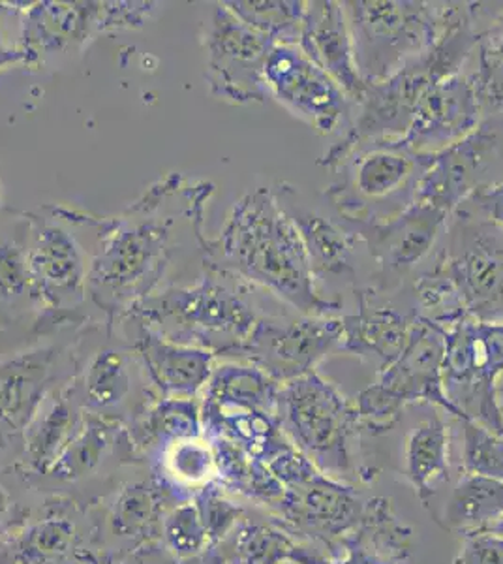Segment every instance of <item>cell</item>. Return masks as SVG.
<instances>
[{
  "mask_svg": "<svg viewBox=\"0 0 503 564\" xmlns=\"http://www.w3.org/2000/svg\"><path fill=\"white\" fill-rule=\"evenodd\" d=\"M170 475L177 481L201 489L218 476L217 459L210 444L201 438H190L173 444L166 449Z\"/></svg>",
  "mask_w": 503,
  "mask_h": 564,
  "instance_id": "40",
  "label": "cell"
},
{
  "mask_svg": "<svg viewBox=\"0 0 503 564\" xmlns=\"http://www.w3.org/2000/svg\"><path fill=\"white\" fill-rule=\"evenodd\" d=\"M478 47L479 2H452L446 31L433 47L387 79L364 84L350 129L321 154L318 166L335 170L346 154L363 143L404 138L423 95L441 79L464 70Z\"/></svg>",
  "mask_w": 503,
  "mask_h": 564,
  "instance_id": "3",
  "label": "cell"
},
{
  "mask_svg": "<svg viewBox=\"0 0 503 564\" xmlns=\"http://www.w3.org/2000/svg\"><path fill=\"white\" fill-rule=\"evenodd\" d=\"M31 295V268L25 245L0 239V300L13 303Z\"/></svg>",
  "mask_w": 503,
  "mask_h": 564,
  "instance_id": "42",
  "label": "cell"
},
{
  "mask_svg": "<svg viewBox=\"0 0 503 564\" xmlns=\"http://www.w3.org/2000/svg\"><path fill=\"white\" fill-rule=\"evenodd\" d=\"M281 384L267 372L249 361H226L215 367L209 384L205 386V403L276 414V399Z\"/></svg>",
  "mask_w": 503,
  "mask_h": 564,
  "instance_id": "27",
  "label": "cell"
},
{
  "mask_svg": "<svg viewBox=\"0 0 503 564\" xmlns=\"http://www.w3.org/2000/svg\"><path fill=\"white\" fill-rule=\"evenodd\" d=\"M452 564H503L502 536L489 531L462 536V544Z\"/></svg>",
  "mask_w": 503,
  "mask_h": 564,
  "instance_id": "45",
  "label": "cell"
},
{
  "mask_svg": "<svg viewBox=\"0 0 503 564\" xmlns=\"http://www.w3.org/2000/svg\"><path fill=\"white\" fill-rule=\"evenodd\" d=\"M447 220V213L419 202L385 223L351 220L372 263L370 292L380 297L401 294L433 260L446 234Z\"/></svg>",
  "mask_w": 503,
  "mask_h": 564,
  "instance_id": "15",
  "label": "cell"
},
{
  "mask_svg": "<svg viewBox=\"0 0 503 564\" xmlns=\"http://www.w3.org/2000/svg\"><path fill=\"white\" fill-rule=\"evenodd\" d=\"M364 505L367 500L351 484L318 470L308 480L284 489L273 507V521L294 539L324 544L329 555H335L363 520Z\"/></svg>",
  "mask_w": 503,
  "mask_h": 564,
  "instance_id": "19",
  "label": "cell"
},
{
  "mask_svg": "<svg viewBox=\"0 0 503 564\" xmlns=\"http://www.w3.org/2000/svg\"><path fill=\"white\" fill-rule=\"evenodd\" d=\"M178 564H231L230 553L228 550H223V544H212L205 550L204 553H199L196 557L185 558V561H178Z\"/></svg>",
  "mask_w": 503,
  "mask_h": 564,
  "instance_id": "49",
  "label": "cell"
},
{
  "mask_svg": "<svg viewBox=\"0 0 503 564\" xmlns=\"http://www.w3.org/2000/svg\"><path fill=\"white\" fill-rule=\"evenodd\" d=\"M276 417L282 433L294 448L335 480H363L357 465L361 425L356 404L324 379L318 371L281 384Z\"/></svg>",
  "mask_w": 503,
  "mask_h": 564,
  "instance_id": "5",
  "label": "cell"
},
{
  "mask_svg": "<svg viewBox=\"0 0 503 564\" xmlns=\"http://www.w3.org/2000/svg\"><path fill=\"white\" fill-rule=\"evenodd\" d=\"M76 529L70 521H42L31 527L15 545L12 561L15 564H61L74 552Z\"/></svg>",
  "mask_w": 503,
  "mask_h": 564,
  "instance_id": "37",
  "label": "cell"
},
{
  "mask_svg": "<svg viewBox=\"0 0 503 564\" xmlns=\"http://www.w3.org/2000/svg\"><path fill=\"white\" fill-rule=\"evenodd\" d=\"M340 316L262 315L236 359L286 384L316 371L329 354L340 352Z\"/></svg>",
  "mask_w": 503,
  "mask_h": 564,
  "instance_id": "17",
  "label": "cell"
},
{
  "mask_svg": "<svg viewBox=\"0 0 503 564\" xmlns=\"http://www.w3.org/2000/svg\"><path fill=\"white\" fill-rule=\"evenodd\" d=\"M210 446L217 459L218 476L226 486L265 507L273 508L282 499L284 486L262 459L250 456L249 452L222 436H212Z\"/></svg>",
  "mask_w": 503,
  "mask_h": 564,
  "instance_id": "30",
  "label": "cell"
},
{
  "mask_svg": "<svg viewBox=\"0 0 503 564\" xmlns=\"http://www.w3.org/2000/svg\"><path fill=\"white\" fill-rule=\"evenodd\" d=\"M79 420L81 416L68 395L58 393L53 399H45L39 414L25 430V452L32 467L47 473L76 431Z\"/></svg>",
  "mask_w": 503,
  "mask_h": 564,
  "instance_id": "31",
  "label": "cell"
},
{
  "mask_svg": "<svg viewBox=\"0 0 503 564\" xmlns=\"http://www.w3.org/2000/svg\"><path fill=\"white\" fill-rule=\"evenodd\" d=\"M10 508H12V499H10V495H8L7 489L0 488V527L7 523Z\"/></svg>",
  "mask_w": 503,
  "mask_h": 564,
  "instance_id": "51",
  "label": "cell"
},
{
  "mask_svg": "<svg viewBox=\"0 0 503 564\" xmlns=\"http://www.w3.org/2000/svg\"><path fill=\"white\" fill-rule=\"evenodd\" d=\"M23 10V2H0V70L8 66H26V55L21 45Z\"/></svg>",
  "mask_w": 503,
  "mask_h": 564,
  "instance_id": "43",
  "label": "cell"
},
{
  "mask_svg": "<svg viewBox=\"0 0 503 564\" xmlns=\"http://www.w3.org/2000/svg\"><path fill=\"white\" fill-rule=\"evenodd\" d=\"M50 215H29L31 297L50 315L76 311L85 302L90 260L77 238L81 225L70 209L45 207Z\"/></svg>",
  "mask_w": 503,
  "mask_h": 564,
  "instance_id": "13",
  "label": "cell"
},
{
  "mask_svg": "<svg viewBox=\"0 0 503 564\" xmlns=\"http://www.w3.org/2000/svg\"><path fill=\"white\" fill-rule=\"evenodd\" d=\"M503 377V322L466 318L446 332L444 390L460 422L472 420L503 436L497 382Z\"/></svg>",
  "mask_w": 503,
  "mask_h": 564,
  "instance_id": "11",
  "label": "cell"
},
{
  "mask_svg": "<svg viewBox=\"0 0 503 564\" xmlns=\"http://www.w3.org/2000/svg\"><path fill=\"white\" fill-rule=\"evenodd\" d=\"M492 534H497V536H502L503 539V516L500 518V520L494 523V525L491 527Z\"/></svg>",
  "mask_w": 503,
  "mask_h": 564,
  "instance_id": "53",
  "label": "cell"
},
{
  "mask_svg": "<svg viewBox=\"0 0 503 564\" xmlns=\"http://www.w3.org/2000/svg\"><path fill=\"white\" fill-rule=\"evenodd\" d=\"M473 84L478 89L479 100L483 111H502L503 113V63L484 55L483 52L475 53V66L470 70Z\"/></svg>",
  "mask_w": 503,
  "mask_h": 564,
  "instance_id": "44",
  "label": "cell"
},
{
  "mask_svg": "<svg viewBox=\"0 0 503 564\" xmlns=\"http://www.w3.org/2000/svg\"><path fill=\"white\" fill-rule=\"evenodd\" d=\"M412 529L393 510L376 508L338 547L335 555H319L299 544L292 553L294 564H401L412 553Z\"/></svg>",
  "mask_w": 503,
  "mask_h": 564,
  "instance_id": "24",
  "label": "cell"
},
{
  "mask_svg": "<svg viewBox=\"0 0 503 564\" xmlns=\"http://www.w3.org/2000/svg\"><path fill=\"white\" fill-rule=\"evenodd\" d=\"M252 290L241 279L205 265L192 284L156 290L124 316H134L173 343L236 358L263 315Z\"/></svg>",
  "mask_w": 503,
  "mask_h": 564,
  "instance_id": "4",
  "label": "cell"
},
{
  "mask_svg": "<svg viewBox=\"0 0 503 564\" xmlns=\"http://www.w3.org/2000/svg\"><path fill=\"white\" fill-rule=\"evenodd\" d=\"M119 430L121 423L116 417L98 412L84 414L57 459L47 468V475L61 481H76L95 473L113 448Z\"/></svg>",
  "mask_w": 503,
  "mask_h": 564,
  "instance_id": "28",
  "label": "cell"
},
{
  "mask_svg": "<svg viewBox=\"0 0 503 564\" xmlns=\"http://www.w3.org/2000/svg\"><path fill=\"white\" fill-rule=\"evenodd\" d=\"M205 265L265 290L295 313L340 316L342 305L319 294L305 245L273 188L237 199L222 230L205 241Z\"/></svg>",
  "mask_w": 503,
  "mask_h": 564,
  "instance_id": "1",
  "label": "cell"
},
{
  "mask_svg": "<svg viewBox=\"0 0 503 564\" xmlns=\"http://www.w3.org/2000/svg\"><path fill=\"white\" fill-rule=\"evenodd\" d=\"M462 206L481 213L484 217L491 218L492 223H496L500 228H503V183L494 186V188L475 194Z\"/></svg>",
  "mask_w": 503,
  "mask_h": 564,
  "instance_id": "47",
  "label": "cell"
},
{
  "mask_svg": "<svg viewBox=\"0 0 503 564\" xmlns=\"http://www.w3.org/2000/svg\"><path fill=\"white\" fill-rule=\"evenodd\" d=\"M478 50L503 63V2H479Z\"/></svg>",
  "mask_w": 503,
  "mask_h": 564,
  "instance_id": "46",
  "label": "cell"
},
{
  "mask_svg": "<svg viewBox=\"0 0 503 564\" xmlns=\"http://www.w3.org/2000/svg\"><path fill=\"white\" fill-rule=\"evenodd\" d=\"M265 85L269 98L319 135L340 138L350 129L356 104L299 45H274L265 65Z\"/></svg>",
  "mask_w": 503,
  "mask_h": 564,
  "instance_id": "18",
  "label": "cell"
},
{
  "mask_svg": "<svg viewBox=\"0 0 503 564\" xmlns=\"http://www.w3.org/2000/svg\"><path fill=\"white\" fill-rule=\"evenodd\" d=\"M205 82L212 97L231 106L263 104L269 98L265 65L274 44L242 23L223 2L210 8L201 25Z\"/></svg>",
  "mask_w": 503,
  "mask_h": 564,
  "instance_id": "14",
  "label": "cell"
},
{
  "mask_svg": "<svg viewBox=\"0 0 503 564\" xmlns=\"http://www.w3.org/2000/svg\"><path fill=\"white\" fill-rule=\"evenodd\" d=\"M55 359V347H39L0 364V409L20 433L47 399Z\"/></svg>",
  "mask_w": 503,
  "mask_h": 564,
  "instance_id": "25",
  "label": "cell"
},
{
  "mask_svg": "<svg viewBox=\"0 0 503 564\" xmlns=\"http://www.w3.org/2000/svg\"><path fill=\"white\" fill-rule=\"evenodd\" d=\"M483 116L472 74L460 70L423 95L402 141L415 153H441L470 134Z\"/></svg>",
  "mask_w": 503,
  "mask_h": 564,
  "instance_id": "20",
  "label": "cell"
},
{
  "mask_svg": "<svg viewBox=\"0 0 503 564\" xmlns=\"http://www.w3.org/2000/svg\"><path fill=\"white\" fill-rule=\"evenodd\" d=\"M223 4L274 45H299L305 0H228Z\"/></svg>",
  "mask_w": 503,
  "mask_h": 564,
  "instance_id": "34",
  "label": "cell"
},
{
  "mask_svg": "<svg viewBox=\"0 0 503 564\" xmlns=\"http://www.w3.org/2000/svg\"><path fill=\"white\" fill-rule=\"evenodd\" d=\"M299 47L306 57L326 72L327 76H331L353 104H357L363 95L364 82L357 70L345 2H306Z\"/></svg>",
  "mask_w": 503,
  "mask_h": 564,
  "instance_id": "22",
  "label": "cell"
},
{
  "mask_svg": "<svg viewBox=\"0 0 503 564\" xmlns=\"http://www.w3.org/2000/svg\"><path fill=\"white\" fill-rule=\"evenodd\" d=\"M451 465V436L449 423L441 414L434 412L433 417L419 423L409 431L404 444V473L415 489L420 505L430 510V502L441 484L449 480Z\"/></svg>",
  "mask_w": 503,
  "mask_h": 564,
  "instance_id": "26",
  "label": "cell"
},
{
  "mask_svg": "<svg viewBox=\"0 0 503 564\" xmlns=\"http://www.w3.org/2000/svg\"><path fill=\"white\" fill-rule=\"evenodd\" d=\"M204 430L196 399H162L135 425L141 446H166L199 438Z\"/></svg>",
  "mask_w": 503,
  "mask_h": 564,
  "instance_id": "33",
  "label": "cell"
},
{
  "mask_svg": "<svg viewBox=\"0 0 503 564\" xmlns=\"http://www.w3.org/2000/svg\"><path fill=\"white\" fill-rule=\"evenodd\" d=\"M20 431L13 427V423L8 420L4 411L0 409V452L8 448V444L12 443L13 435H18Z\"/></svg>",
  "mask_w": 503,
  "mask_h": 564,
  "instance_id": "50",
  "label": "cell"
},
{
  "mask_svg": "<svg viewBox=\"0 0 503 564\" xmlns=\"http://www.w3.org/2000/svg\"><path fill=\"white\" fill-rule=\"evenodd\" d=\"M160 7L164 4L147 0H40L25 4L21 45L26 66L39 65L57 53L84 52L100 34L141 29Z\"/></svg>",
  "mask_w": 503,
  "mask_h": 564,
  "instance_id": "9",
  "label": "cell"
},
{
  "mask_svg": "<svg viewBox=\"0 0 503 564\" xmlns=\"http://www.w3.org/2000/svg\"><path fill=\"white\" fill-rule=\"evenodd\" d=\"M166 516V513H164ZM162 494L151 481H132L117 495L109 513V527L116 539L135 547L151 542L154 527H162Z\"/></svg>",
  "mask_w": 503,
  "mask_h": 564,
  "instance_id": "32",
  "label": "cell"
},
{
  "mask_svg": "<svg viewBox=\"0 0 503 564\" xmlns=\"http://www.w3.org/2000/svg\"><path fill=\"white\" fill-rule=\"evenodd\" d=\"M356 311L340 315V352L363 359L378 372L387 369L408 345L414 332L412 305H396L389 297L361 290L356 295Z\"/></svg>",
  "mask_w": 503,
  "mask_h": 564,
  "instance_id": "21",
  "label": "cell"
},
{
  "mask_svg": "<svg viewBox=\"0 0 503 564\" xmlns=\"http://www.w3.org/2000/svg\"><path fill=\"white\" fill-rule=\"evenodd\" d=\"M172 175L149 188L122 217L103 220L90 258L87 294L113 321L128 315L158 286L177 249L181 217L204 212L215 186L205 183L177 213L164 204Z\"/></svg>",
  "mask_w": 503,
  "mask_h": 564,
  "instance_id": "2",
  "label": "cell"
},
{
  "mask_svg": "<svg viewBox=\"0 0 503 564\" xmlns=\"http://www.w3.org/2000/svg\"><path fill=\"white\" fill-rule=\"evenodd\" d=\"M345 10L357 70L364 84H376L438 42L452 2L348 0Z\"/></svg>",
  "mask_w": 503,
  "mask_h": 564,
  "instance_id": "7",
  "label": "cell"
},
{
  "mask_svg": "<svg viewBox=\"0 0 503 564\" xmlns=\"http://www.w3.org/2000/svg\"><path fill=\"white\" fill-rule=\"evenodd\" d=\"M497 406H500V416H502V427H503V377L500 382H497Z\"/></svg>",
  "mask_w": 503,
  "mask_h": 564,
  "instance_id": "52",
  "label": "cell"
},
{
  "mask_svg": "<svg viewBox=\"0 0 503 564\" xmlns=\"http://www.w3.org/2000/svg\"><path fill=\"white\" fill-rule=\"evenodd\" d=\"M122 564H178V561L167 552L166 545L151 540L147 544L132 550Z\"/></svg>",
  "mask_w": 503,
  "mask_h": 564,
  "instance_id": "48",
  "label": "cell"
},
{
  "mask_svg": "<svg viewBox=\"0 0 503 564\" xmlns=\"http://www.w3.org/2000/svg\"><path fill=\"white\" fill-rule=\"evenodd\" d=\"M446 329L417 318L408 345L378 380L357 395L361 431L382 436L401 422L406 406L427 403L438 406L460 422V414L444 390Z\"/></svg>",
  "mask_w": 503,
  "mask_h": 564,
  "instance_id": "8",
  "label": "cell"
},
{
  "mask_svg": "<svg viewBox=\"0 0 503 564\" xmlns=\"http://www.w3.org/2000/svg\"><path fill=\"white\" fill-rule=\"evenodd\" d=\"M433 154L415 153L402 138L363 143L346 154L324 196L340 215L359 223H385L417 202Z\"/></svg>",
  "mask_w": 503,
  "mask_h": 564,
  "instance_id": "6",
  "label": "cell"
},
{
  "mask_svg": "<svg viewBox=\"0 0 503 564\" xmlns=\"http://www.w3.org/2000/svg\"><path fill=\"white\" fill-rule=\"evenodd\" d=\"M273 193L299 231L318 290L319 284H327V289H351L353 295L369 290L364 270L369 268L372 275V263L350 218L340 215L324 194L321 204H310L289 183H278Z\"/></svg>",
  "mask_w": 503,
  "mask_h": 564,
  "instance_id": "12",
  "label": "cell"
},
{
  "mask_svg": "<svg viewBox=\"0 0 503 564\" xmlns=\"http://www.w3.org/2000/svg\"><path fill=\"white\" fill-rule=\"evenodd\" d=\"M194 502L204 520L210 544H220L223 540L230 539L237 527L244 521V510L230 499H226L222 489L212 481L198 489V494L194 495Z\"/></svg>",
  "mask_w": 503,
  "mask_h": 564,
  "instance_id": "41",
  "label": "cell"
},
{
  "mask_svg": "<svg viewBox=\"0 0 503 564\" xmlns=\"http://www.w3.org/2000/svg\"><path fill=\"white\" fill-rule=\"evenodd\" d=\"M231 564H284L289 563L292 553L299 545L286 529L278 523H249L242 521L230 539Z\"/></svg>",
  "mask_w": 503,
  "mask_h": 564,
  "instance_id": "35",
  "label": "cell"
},
{
  "mask_svg": "<svg viewBox=\"0 0 503 564\" xmlns=\"http://www.w3.org/2000/svg\"><path fill=\"white\" fill-rule=\"evenodd\" d=\"M502 183L503 113L486 111L470 134L433 154L417 202L451 217L472 196Z\"/></svg>",
  "mask_w": 503,
  "mask_h": 564,
  "instance_id": "16",
  "label": "cell"
},
{
  "mask_svg": "<svg viewBox=\"0 0 503 564\" xmlns=\"http://www.w3.org/2000/svg\"><path fill=\"white\" fill-rule=\"evenodd\" d=\"M503 516V481L462 475L438 523L459 536L491 531Z\"/></svg>",
  "mask_w": 503,
  "mask_h": 564,
  "instance_id": "29",
  "label": "cell"
},
{
  "mask_svg": "<svg viewBox=\"0 0 503 564\" xmlns=\"http://www.w3.org/2000/svg\"><path fill=\"white\" fill-rule=\"evenodd\" d=\"M438 257L473 321L503 322V228L470 207L447 220Z\"/></svg>",
  "mask_w": 503,
  "mask_h": 564,
  "instance_id": "10",
  "label": "cell"
},
{
  "mask_svg": "<svg viewBox=\"0 0 503 564\" xmlns=\"http://www.w3.org/2000/svg\"><path fill=\"white\" fill-rule=\"evenodd\" d=\"M162 544L177 561L196 557L212 545L194 500L178 505L164 516Z\"/></svg>",
  "mask_w": 503,
  "mask_h": 564,
  "instance_id": "38",
  "label": "cell"
},
{
  "mask_svg": "<svg viewBox=\"0 0 503 564\" xmlns=\"http://www.w3.org/2000/svg\"><path fill=\"white\" fill-rule=\"evenodd\" d=\"M462 425V470L503 481V436L481 423L466 420Z\"/></svg>",
  "mask_w": 503,
  "mask_h": 564,
  "instance_id": "39",
  "label": "cell"
},
{
  "mask_svg": "<svg viewBox=\"0 0 503 564\" xmlns=\"http://www.w3.org/2000/svg\"><path fill=\"white\" fill-rule=\"evenodd\" d=\"M134 348L143 359L149 379L164 399H196L209 384L217 356L204 348L188 347L162 337L151 327L135 321Z\"/></svg>",
  "mask_w": 503,
  "mask_h": 564,
  "instance_id": "23",
  "label": "cell"
},
{
  "mask_svg": "<svg viewBox=\"0 0 503 564\" xmlns=\"http://www.w3.org/2000/svg\"><path fill=\"white\" fill-rule=\"evenodd\" d=\"M0 209H2V188H0Z\"/></svg>",
  "mask_w": 503,
  "mask_h": 564,
  "instance_id": "54",
  "label": "cell"
},
{
  "mask_svg": "<svg viewBox=\"0 0 503 564\" xmlns=\"http://www.w3.org/2000/svg\"><path fill=\"white\" fill-rule=\"evenodd\" d=\"M85 399L95 411H108L130 395L132 379L124 352L106 348L95 354L85 371Z\"/></svg>",
  "mask_w": 503,
  "mask_h": 564,
  "instance_id": "36",
  "label": "cell"
}]
</instances>
